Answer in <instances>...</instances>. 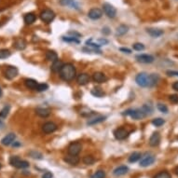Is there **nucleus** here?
<instances>
[{
  "instance_id": "obj_1",
  "label": "nucleus",
  "mask_w": 178,
  "mask_h": 178,
  "mask_svg": "<svg viewBox=\"0 0 178 178\" xmlns=\"http://www.w3.org/2000/svg\"><path fill=\"white\" fill-rule=\"evenodd\" d=\"M59 73L62 79L65 81H71L76 76V68L72 63H63Z\"/></svg>"
},
{
  "instance_id": "obj_2",
  "label": "nucleus",
  "mask_w": 178,
  "mask_h": 178,
  "mask_svg": "<svg viewBox=\"0 0 178 178\" xmlns=\"http://www.w3.org/2000/svg\"><path fill=\"white\" fill-rule=\"evenodd\" d=\"M123 116H131L133 119L135 120H139V119H142L146 117V113L142 110V108H139V109H129L127 111H124L122 113Z\"/></svg>"
},
{
  "instance_id": "obj_3",
  "label": "nucleus",
  "mask_w": 178,
  "mask_h": 178,
  "mask_svg": "<svg viewBox=\"0 0 178 178\" xmlns=\"http://www.w3.org/2000/svg\"><path fill=\"white\" fill-rule=\"evenodd\" d=\"M10 165L17 169H26L29 167V162L26 160H22L17 156H12L10 159Z\"/></svg>"
},
{
  "instance_id": "obj_4",
  "label": "nucleus",
  "mask_w": 178,
  "mask_h": 178,
  "mask_svg": "<svg viewBox=\"0 0 178 178\" xmlns=\"http://www.w3.org/2000/svg\"><path fill=\"white\" fill-rule=\"evenodd\" d=\"M135 82L137 83L138 86L140 87H148V82H149V75L146 73H140L135 77Z\"/></svg>"
},
{
  "instance_id": "obj_5",
  "label": "nucleus",
  "mask_w": 178,
  "mask_h": 178,
  "mask_svg": "<svg viewBox=\"0 0 178 178\" xmlns=\"http://www.w3.org/2000/svg\"><path fill=\"white\" fill-rule=\"evenodd\" d=\"M54 18H55V13L51 10H45L40 13L41 21L46 24L51 23Z\"/></svg>"
},
{
  "instance_id": "obj_6",
  "label": "nucleus",
  "mask_w": 178,
  "mask_h": 178,
  "mask_svg": "<svg viewBox=\"0 0 178 178\" xmlns=\"http://www.w3.org/2000/svg\"><path fill=\"white\" fill-rule=\"evenodd\" d=\"M103 10H104V12L105 13V15L108 18H115L117 15L116 8H114V6H112L109 3H104L103 5Z\"/></svg>"
},
{
  "instance_id": "obj_7",
  "label": "nucleus",
  "mask_w": 178,
  "mask_h": 178,
  "mask_svg": "<svg viewBox=\"0 0 178 178\" xmlns=\"http://www.w3.org/2000/svg\"><path fill=\"white\" fill-rule=\"evenodd\" d=\"M156 159H155V157L151 154H146L145 155L143 158L141 159L140 160V166L141 167H148V166H150L152 165L153 163L155 162Z\"/></svg>"
},
{
  "instance_id": "obj_8",
  "label": "nucleus",
  "mask_w": 178,
  "mask_h": 178,
  "mask_svg": "<svg viewBox=\"0 0 178 178\" xmlns=\"http://www.w3.org/2000/svg\"><path fill=\"white\" fill-rule=\"evenodd\" d=\"M82 149V146L78 142H74L71 143L68 146V153L70 155H78Z\"/></svg>"
},
{
  "instance_id": "obj_9",
  "label": "nucleus",
  "mask_w": 178,
  "mask_h": 178,
  "mask_svg": "<svg viewBox=\"0 0 178 178\" xmlns=\"http://www.w3.org/2000/svg\"><path fill=\"white\" fill-rule=\"evenodd\" d=\"M128 135H129V132L124 128H118L114 132V136L117 140H124L128 137Z\"/></svg>"
},
{
  "instance_id": "obj_10",
  "label": "nucleus",
  "mask_w": 178,
  "mask_h": 178,
  "mask_svg": "<svg viewBox=\"0 0 178 178\" xmlns=\"http://www.w3.org/2000/svg\"><path fill=\"white\" fill-rule=\"evenodd\" d=\"M88 16L91 20H98L103 16V11L100 9H97V8L91 9L88 13Z\"/></svg>"
},
{
  "instance_id": "obj_11",
  "label": "nucleus",
  "mask_w": 178,
  "mask_h": 178,
  "mask_svg": "<svg viewBox=\"0 0 178 178\" xmlns=\"http://www.w3.org/2000/svg\"><path fill=\"white\" fill-rule=\"evenodd\" d=\"M136 60L143 63H151L154 62V57L148 54H139L136 56Z\"/></svg>"
},
{
  "instance_id": "obj_12",
  "label": "nucleus",
  "mask_w": 178,
  "mask_h": 178,
  "mask_svg": "<svg viewBox=\"0 0 178 178\" xmlns=\"http://www.w3.org/2000/svg\"><path fill=\"white\" fill-rule=\"evenodd\" d=\"M18 75V69L15 66H9L5 71V76L8 79H12Z\"/></svg>"
},
{
  "instance_id": "obj_13",
  "label": "nucleus",
  "mask_w": 178,
  "mask_h": 178,
  "mask_svg": "<svg viewBox=\"0 0 178 178\" xmlns=\"http://www.w3.org/2000/svg\"><path fill=\"white\" fill-rule=\"evenodd\" d=\"M57 130V125L53 122H46L43 126H42V131L45 133H51Z\"/></svg>"
},
{
  "instance_id": "obj_14",
  "label": "nucleus",
  "mask_w": 178,
  "mask_h": 178,
  "mask_svg": "<svg viewBox=\"0 0 178 178\" xmlns=\"http://www.w3.org/2000/svg\"><path fill=\"white\" fill-rule=\"evenodd\" d=\"M63 160H65L66 163L70 165H76L78 162H79V158L77 157V155H67L63 158Z\"/></svg>"
},
{
  "instance_id": "obj_15",
  "label": "nucleus",
  "mask_w": 178,
  "mask_h": 178,
  "mask_svg": "<svg viewBox=\"0 0 178 178\" xmlns=\"http://www.w3.org/2000/svg\"><path fill=\"white\" fill-rule=\"evenodd\" d=\"M16 139V135L14 133H9L8 135H6V136L1 140V144L3 146H10L11 144H13V142L15 141Z\"/></svg>"
},
{
  "instance_id": "obj_16",
  "label": "nucleus",
  "mask_w": 178,
  "mask_h": 178,
  "mask_svg": "<svg viewBox=\"0 0 178 178\" xmlns=\"http://www.w3.org/2000/svg\"><path fill=\"white\" fill-rule=\"evenodd\" d=\"M160 143V135L159 132H153L150 139H149V145L151 146H157Z\"/></svg>"
},
{
  "instance_id": "obj_17",
  "label": "nucleus",
  "mask_w": 178,
  "mask_h": 178,
  "mask_svg": "<svg viewBox=\"0 0 178 178\" xmlns=\"http://www.w3.org/2000/svg\"><path fill=\"white\" fill-rule=\"evenodd\" d=\"M76 80H77V83L79 85H86L90 81V76L87 74L82 73V74H79L77 76Z\"/></svg>"
},
{
  "instance_id": "obj_18",
  "label": "nucleus",
  "mask_w": 178,
  "mask_h": 178,
  "mask_svg": "<svg viewBox=\"0 0 178 178\" xmlns=\"http://www.w3.org/2000/svg\"><path fill=\"white\" fill-rule=\"evenodd\" d=\"M128 171H129V168H128L127 166H119L118 168H116L115 170H114V175H116V176H121V175H124L128 173Z\"/></svg>"
},
{
  "instance_id": "obj_19",
  "label": "nucleus",
  "mask_w": 178,
  "mask_h": 178,
  "mask_svg": "<svg viewBox=\"0 0 178 178\" xmlns=\"http://www.w3.org/2000/svg\"><path fill=\"white\" fill-rule=\"evenodd\" d=\"M92 78H93V80L97 83H104L107 80V77H106L103 73H100V72L94 73L93 76H92Z\"/></svg>"
},
{
  "instance_id": "obj_20",
  "label": "nucleus",
  "mask_w": 178,
  "mask_h": 178,
  "mask_svg": "<svg viewBox=\"0 0 178 178\" xmlns=\"http://www.w3.org/2000/svg\"><path fill=\"white\" fill-rule=\"evenodd\" d=\"M146 33L148 35H150L152 38H159L163 35V31L160 29H157V28H149V29H146Z\"/></svg>"
},
{
  "instance_id": "obj_21",
  "label": "nucleus",
  "mask_w": 178,
  "mask_h": 178,
  "mask_svg": "<svg viewBox=\"0 0 178 178\" xmlns=\"http://www.w3.org/2000/svg\"><path fill=\"white\" fill-rule=\"evenodd\" d=\"M35 113L37 115H38L41 118H47L51 115V111L48 108H43V107H38L35 109Z\"/></svg>"
},
{
  "instance_id": "obj_22",
  "label": "nucleus",
  "mask_w": 178,
  "mask_h": 178,
  "mask_svg": "<svg viewBox=\"0 0 178 178\" xmlns=\"http://www.w3.org/2000/svg\"><path fill=\"white\" fill-rule=\"evenodd\" d=\"M24 84L28 89H31V90H35L38 85V81H35V79H32V78H27V79H25Z\"/></svg>"
},
{
  "instance_id": "obj_23",
  "label": "nucleus",
  "mask_w": 178,
  "mask_h": 178,
  "mask_svg": "<svg viewBox=\"0 0 178 178\" xmlns=\"http://www.w3.org/2000/svg\"><path fill=\"white\" fill-rule=\"evenodd\" d=\"M63 65V63L61 60L58 59L57 61L53 62V63H52V65H51V69L52 72L57 73V72H60V70H61V68H62Z\"/></svg>"
},
{
  "instance_id": "obj_24",
  "label": "nucleus",
  "mask_w": 178,
  "mask_h": 178,
  "mask_svg": "<svg viewBox=\"0 0 178 178\" xmlns=\"http://www.w3.org/2000/svg\"><path fill=\"white\" fill-rule=\"evenodd\" d=\"M160 76L158 74H151L149 75V82H148V87H153L159 82Z\"/></svg>"
},
{
  "instance_id": "obj_25",
  "label": "nucleus",
  "mask_w": 178,
  "mask_h": 178,
  "mask_svg": "<svg viewBox=\"0 0 178 178\" xmlns=\"http://www.w3.org/2000/svg\"><path fill=\"white\" fill-rule=\"evenodd\" d=\"M35 20H37V16H35L34 13L30 12V13L25 14V16H24V23L26 24H32L33 23H35Z\"/></svg>"
},
{
  "instance_id": "obj_26",
  "label": "nucleus",
  "mask_w": 178,
  "mask_h": 178,
  "mask_svg": "<svg viewBox=\"0 0 178 178\" xmlns=\"http://www.w3.org/2000/svg\"><path fill=\"white\" fill-rule=\"evenodd\" d=\"M105 118H106V117H103V116L97 117V118H91V119H90L89 121L87 122V125L91 126V125H95V124H98V123H101V122L104 121Z\"/></svg>"
},
{
  "instance_id": "obj_27",
  "label": "nucleus",
  "mask_w": 178,
  "mask_h": 178,
  "mask_svg": "<svg viewBox=\"0 0 178 178\" xmlns=\"http://www.w3.org/2000/svg\"><path fill=\"white\" fill-rule=\"evenodd\" d=\"M46 59L48 61H51V62H55L58 60V55H57L56 52L52 51H49L47 53H46Z\"/></svg>"
},
{
  "instance_id": "obj_28",
  "label": "nucleus",
  "mask_w": 178,
  "mask_h": 178,
  "mask_svg": "<svg viewBox=\"0 0 178 178\" xmlns=\"http://www.w3.org/2000/svg\"><path fill=\"white\" fill-rule=\"evenodd\" d=\"M128 26L122 24V25H119L118 28H117V31H116V35H125L127 32H128Z\"/></svg>"
},
{
  "instance_id": "obj_29",
  "label": "nucleus",
  "mask_w": 178,
  "mask_h": 178,
  "mask_svg": "<svg viewBox=\"0 0 178 178\" xmlns=\"http://www.w3.org/2000/svg\"><path fill=\"white\" fill-rule=\"evenodd\" d=\"M91 94L95 96V97H98V98H102L104 96V92L101 90V89H98V88H94L93 90H91Z\"/></svg>"
},
{
  "instance_id": "obj_30",
  "label": "nucleus",
  "mask_w": 178,
  "mask_h": 178,
  "mask_svg": "<svg viewBox=\"0 0 178 178\" xmlns=\"http://www.w3.org/2000/svg\"><path fill=\"white\" fill-rule=\"evenodd\" d=\"M61 4L63 6H70L72 7V8H75L76 10H78V7L77 5L74 2V0H61Z\"/></svg>"
},
{
  "instance_id": "obj_31",
  "label": "nucleus",
  "mask_w": 178,
  "mask_h": 178,
  "mask_svg": "<svg viewBox=\"0 0 178 178\" xmlns=\"http://www.w3.org/2000/svg\"><path fill=\"white\" fill-rule=\"evenodd\" d=\"M95 162V159L92 156H86L83 158V163L86 165H92Z\"/></svg>"
},
{
  "instance_id": "obj_32",
  "label": "nucleus",
  "mask_w": 178,
  "mask_h": 178,
  "mask_svg": "<svg viewBox=\"0 0 178 178\" xmlns=\"http://www.w3.org/2000/svg\"><path fill=\"white\" fill-rule=\"evenodd\" d=\"M141 159V153L139 152H133L130 157H129V161L130 162H136Z\"/></svg>"
},
{
  "instance_id": "obj_33",
  "label": "nucleus",
  "mask_w": 178,
  "mask_h": 178,
  "mask_svg": "<svg viewBox=\"0 0 178 178\" xmlns=\"http://www.w3.org/2000/svg\"><path fill=\"white\" fill-rule=\"evenodd\" d=\"M142 110H143L145 113H146V115L148 116V115H151L152 112H153V107L150 105V104H144L143 106H142Z\"/></svg>"
},
{
  "instance_id": "obj_34",
  "label": "nucleus",
  "mask_w": 178,
  "mask_h": 178,
  "mask_svg": "<svg viewBox=\"0 0 178 178\" xmlns=\"http://www.w3.org/2000/svg\"><path fill=\"white\" fill-rule=\"evenodd\" d=\"M10 105H6L3 107V109L0 111V118H7V116L9 115V112H10Z\"/></svg>"
},
{
  "instance_id": "obj_35",
  "label": "nucleus",
  "mask_w": 178,
  "mask_h": 178,
  "mask_svg": "<svg viewBox=\"0 0 178 178\" xmlns=\"http://www.w3.org/2000/svg\"><path fill=\"white\" fill-rule=\"evenodd\" d=\"M63 41H66V42H72V43H76V44H79L80 41L77 39V38L75 37H63Z\"/></svg>"
},
{
  "instance_id": "obj_36",
  "label": "nucleus",
  "mask_w": 178,
  "mask_h": 178,
  "mask_svg": "<svg viewBox=\"0 0 178 178\" xmlns=\"http://www.w3.org/2000/svg\"><path fill=\"white\" fill-rule=\"evenodd\" d=\"M164 123H165V120L160 118H155V119L152 120V124L154 126H156V127H160V126H162Z\"/></svg>"
},
{
  "instance_id": "obj_37",
  "label": "nucleus",
  "mask_w": 178,
  "mask_h": 178,
  "mask_svg": "<svg viewBox=\"0 0 178 178\" xmlns=\"http://www.w3.org/2000/svg\"><path fill=\"white\" fill-rule=\"evenodd\" d=\"M26 46V43L24 39H18L16 42H15V47L18 49H24Z\"/></svg>"
},
{
  "instance_id": "obj_38",
  "label": "nucleus",
  "mask_w": 178,
  "mask_h": 178,
  "mask_svg": "<svg viewBox=\"0 0 178 178\" xmlns=\"http://www.w3.org/2000/svg\"><path fill=\"white\" fill-rule=\"evenodd\" d=\"M10 56V51L9 49H0V59H7Z\"/></svg>"
},
{
  "instance_id": "obj_39",
  "label": "nucleus",
  "mask_w": 178,
  "mask_h": 178,
  "mask_svg": "<svg viewBox=\"0 0 178 178\" xmlns=\"http://www.w3.org/2000/svg\"><path fill=\"white\" fill-rule=\"evenodd\" d=\"M154 178H172V176L167 172H160L158 174H156Z\"/></svg>"
},
{
  "instance_id": "obj_40",
  "label": "nucleus",
  "mask_w": 178,
  "mask_h": 178,
  "mask_svg": "<svg viewBox=\"0 0 178 178\" xmlns=\"http://www.w3.org/2000/svg\"><path fill=\"white\" fill-rule=\"evenodd\" d=\"M49 89V86H48V84L46 83H41V84H38V87L37 89H35V90H38V91H45Z\"/></svg>"
},
{
  "instance_id": "obj_41",
  "label": "nucleus",
  "mask_w": 178,
  "mask_h": 178,
  "mask_svg": "<svg viewBox=\"0 0 178 178\" xmlns=\"http://www.w3.org/2000/svg\"><path fill=\"white\" fill-rule=\"evenodd\" d=\"M104 177H105V173L102 170L98 171V172H96L93 175L91 176V178H104Z\"/></svg>"
},
{
  "instance_id": "obj_42",
  "label": "nucleus",
  "mask_w": 178,
  "mask_h": 178,
  "mask_svg": "<svg viewBox=\"0 0 178 178\" xmlns=\"http://www.w3.org/2000/svg\"><path fill=\"white\" fill-rule=\"evenodd\" d=\"M132 48L134 51H144L145 49V46L142 43H135L132 45Z\"/></svg>"
},
{
  "instance_id": "obj_43",
  "label": "nucleus",
  "mask_w": 178,
  "mask_h": 178,
  "mask_svg": "<svg viewBox=\"0 0 178 178\" xmlns=\"http://www.w3.org/2000/svg\"><path fill=\"white\" fill-rule=\"evenodd\" d=\"M158 109L161 112V113H164L167 114L168 113V107L163 104H158Z\"/></svg>"
},
{
  "instance_id": "obj_44",
  "label": "nucleus",
  "mask_w": 178,
  "mask_h": 178,
  "mask_svg": "<svg viewBox=\"0 0 178 178\" xmlns=\"http://www.w3.org/2000/svg\"><path fill=\"white\" fill-rule=\"evenodd\" d=\"M29 155L34 159H38V160H41L42 159V154L39 153V152H37V151H32V152L29 153Z\"/></svg>"
},
{
  "instance_id": "obj_45",
  "label": "nucleus",
  "mask_w": 178,
  "mask_h": 178,
  "mask_svg": "<svg viewBox=\"0 0 178 178\" xmlns=\"http://www.w3.org/2000/svg\"><path fill=\"white\" fill-rule=\"evenodd\" d=\"M169 100L172 103H174V104H178V95H176V94L170 95L169 96Z\"/></svg>"
},
{
  "instance_id": "obj_46",
  "label": "nucleus",
  "mask_w": 178,
  "mask_h": 178,
  "mask_svg": "<svg viewBox=\"0 0 178 178\" xmlns=\"http://www.w3.org/2000/svg\"><path fill=\"white\" fill-rule=\"evenodd\" d=\"M108 43V40L107 39H104V38H102V39H98L97 40V44L99 45V46H103V45H105V44H107Z\"/></svg>"
},
{
  "instance_id": "obj_47",
  "label": "nucleus",
  "mask_w": 178,
  "mask_h": 178,
  "mask_svg": "<svg viewBox=\"0 0 178 178\" xmlns=\"http://www.w3.org/2000/svg\"><path fill=\"white\" fill-rule=\"evenodd\" d=\"M53 174L51 172H46L43 175H42V178H52Z\"/></svg>"
},
{
  "instance_id": "obj_48",
  "label": "nucleus",
  "mask_w": 178,
  "mask_h": 178,
  "mask_svg": "<svg viewBox=\"0 0 178 178\" xmlns=\"http://www.w3.org/2000/svg\"><path fill=\"white\" fill-rule=\"evenodd\" d=\"M167 75L168 76H178V72L177 71H167Z\"/></svg>"
},
{
  "instance_id": "obj_49",
  "label": "nucleus",
  "mask_w": 178,
  "mask_h": 178,
  "mask_svg": "<svg viewBox=\"0 0 178 178\" xmlns=\"http://www.w3.org/2000/svg\"><path fill=\"white\" fill-rule=\"evenodd\" d=\"M119 51H123L124 53H128V54L132 53L131 49H126V48H120V49H119Z\"/></svg>"
},
{
  "instance_id": "obj_50",
  "label": "nucleus",
  "mask_w": 178,
  "mask_h": 178,
  "mask_svg": "<svg viewBox=\"0 0 178 178\" xmlns=\"http://www.w3.org/2000/svg\"><path fill=\"white\" fill-rule=\"evenodd\" d=\"M69 35H72L73 37H75V38L80 37V34H78V33H76V32H73V31H70V32H69Z\"/></svg>"
},
{
  "instance_id": "obj_51",
  "label": "nucleus",
  "mask_w": 178,
  "mask_h": 178,
  "mask_svg": "<svg viewBox=\"0 0 178 178\" xmlns=\"http://www.w3.org/2000/svg\"><path fill=\"white\" fill-rule=\"evenodd\" d=\"M173 89H174V90L178 91V81H176V82H174V83L173 84Z\"/></svg>"
},
{
  "instance_id": "obj_52",
  "label": "nucleus",
  "mask_w": 178,
  "mask_h": 178,
  "mask_svg": "<svg viewBox=\"0 0 178 178\" xmlns=\"http://www.w3.org/2000/svg\"><path fill=\"white\" fill-rule=\"evenodd\" d=\"M103 33H104V34H109L110 31H109V29H108L107 27H105V28H104V29H103Z\"/></svg>"
},
{
  "instance_id": "obj_53",
  "label": "nucleus",
  "mask_w": 178,
  "mask_h": 178,
  "mask_svg": "<svg viewBox=\"0 0 178 178\" xmlns=\"http://www.w3.org/2000/svg\"><path fill=\"white\" fill-rule=\"evenodd\" d=\"M20 146V143H15V144H13V146Z\"/></svg>"
},
{
  "instance_id": "obj_54",
  "label": "nucleus",
  "mask_w": 178,
  "mask_h": 178,
  "mask_svg": "<svg viewBox=\"0 0 178 178\" xmlns=\"http://www.w3.org/2000/svg\"><path fill=\"white\" fill-rule=\"evenodd\" d=\"M1 96H2V90L0 88V98H1Z\"/></svg>"
},
{
  "instance_id": "obj_55",
  "label": "nucleus",
  "mask_w": 178,
  "mask_h": 178,
  "mask_svg": "<svg viewBox=\"0 0 178 178\" xmlns=\"http://www.w3.org/2000/svg\"><path fill=\"white\" fill-rule=\"evenodd\" d=\"M175 173H176V174L178 175V167H177V168L175 169Z\"/></svg>"
},
{
  "instance_id": "obj_56",
  "label": "nucleus",
  "mask_w": 178,
  "mask_h": 178,
  "mask_svg": "<svg viewBox=\"0 0 178 178\" xmlns=\"http://www.w3.org/2000/svg\"><path fill=\"white\" fill-rule=\"evenodd\" d=\"M1 167H2V165H1V163H0V169H1Z\"/></svg>"
}]
</instances>
